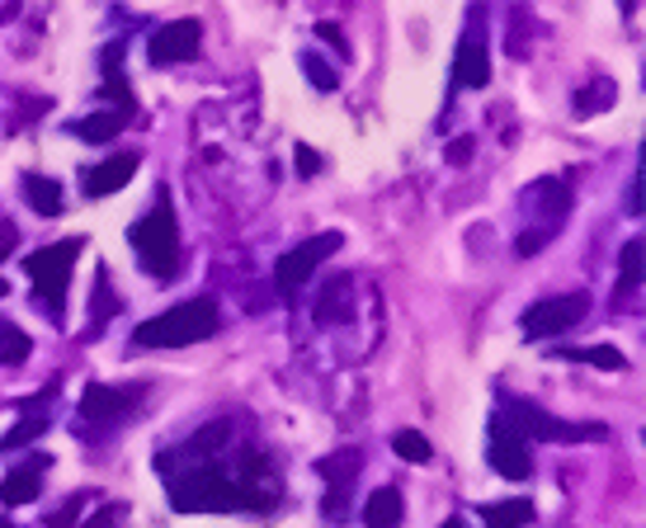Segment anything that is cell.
Returning a JSON list of instances; mask_svg holds the SVG:
<instances>
[{"instance_id": "obj_1", "label": "cell", "mask_w": 646, "mask_h": 528, "mask_svg": "<svg viewBox=\"0 0 646 528\" xmlns=\"http://www.w3.org/2000/svg\"><path fill=\"white\" fill-rule=\"evenodd\" d=\"M170 505L180 515H226V509H269L278 505V472L265 453H232L222 448L189 472H166Z\"/></svg>"}, {"instance_id": "obj_2", "label": "cell", "mask_w": 646, "mask_h": 528, "mask_svg": "<svg viewBox=\"0 0 646 528\" xmlns=\"http://www.w3.org/2000/svg\"><path fill=\"white\" fill-rule=\"evenodd\" d=\"M133 251L156 284H170L180 274V226H174V203L166 189H156V203L133 222Z\"/></svg>"}, {"instance_id": "obj_3", "label": "cell", "mask_w": 646, "mask_h": 528, "mask_svg": "<svg viewBox=\"0 0 646 528\" xmlns=\"http://www.w3.org/2000/svg\"><path fill=\"white\" fill-rule=\"evenodd\" d=\"M218 336V303L213 297H189V303H174L170 311L151 316L133 330L137 349H184V345H203Z\"/></svg>"}, {"instance_id": "obj_4", "label": "cell", "mask_w": 646, "mask_h": 528, "mask_svg": "<svg viewBox=\"0 0 646 528\" xmlns=\"http://www.w3.org/2000/svg\"><path fill=\"white\" fill-rule=\"evenodd\" d=\"M85 251V236H66L57 245H43L24 260V274L39 288V307H47V321L62 326L66 321V284H72V270Z\"/></svg>"}, {"instance_id": "obj_5", "label": "cell", "mask_w": 646, "mask_h": 528, "mask_svg": "<svg viewBox=\"0 0 646 528\" xmlns=\"http://www.w3.org/2000/svg\"><path fill=\"white\" fill-rule=\"evenodd\" d=\"M500 415L510 420V425L523 434V439H548V444H581V439H608L604 425H571V420H557L548 415L543 406H533V401H519V397H505Z\"/></svg>"}, {"instance_id": "obj_6", "label": "cell", "mask_w": 646, "mask_h": 528, "mask_svg": "<svg viewBox=\"0 0 646 528\" xmlns=\"http://www.w3.org/2000/svg\"><path fill=\"white\" fill-rule=\"evenodd\" d=\"M585 311H590V293H557V297L533 303L519 316V326L529 340H552V336H566L571 326H581Z\"/></svg>"}, {"instance_id": "obj_7", "label": "cell", "mask_w": 646, "mask_h": 528, "mask_svg": "<svg viewBox=\"0 0 646 528\" xmlns=\"http://www.w3.org/2000/svg\"><path fill=\"white\" fill-rule=\"evenodd\" d=\"M345 245V232H317V236H307L303 245H293V251L274 264V284L284 297H293L311 274H317V264H326L330 255H336Z\"/></svg>"}, {"instance_id": "obj_8", "label": "cell", "mask_w": 646, "mask_h": 528, "mask_svg": "<svg viewBox=\"0 0 646 528\" xmlns=\"http://www.w3.org/2000/svg\"><path fill=\"white\" fill-rule=\"evenodd\" d=\"M363 467V453L359 448H340L317 463V472L326 477V500H321V515L326 519H345L349 515V490H354V477Z\"/></svg>"}, {"instance_id": "obj_9", "label": "cell", "mask_w": 646, "mask_h": 528, "mask_svg": "<svg viewBox=\"0 0 646 528\" xmlns=\"http://www.w3.org/2000/svg\"><path fill=\"white\" fill-rule=\"evenodd\" d=\"M491 467L500 472L505 482H523L533 472V453H529V439H523L510 420H505L500 411L491 415Z\"/></svg>"}, {"instance_id": "obj_10", "label": "cell", "mask_w": 646, "mask_h": 528, "mask_svg": "<svg viewBox=\"0 0 646 528\" xmlns=\"http://www.w3.org/2000/svg\"><path fill=\"white\" fill-rule=\"evenodd\" d=\"M199 43H203L199 20H170V24H161L151 33L147 57H151V66H174V62L199 57Z\"/></svg>"}, {"instance_id": "obj_11", "label": "cell", "mask_w": 646, "mask_h": 528, "mask_svg": "<svg viewBox=\"0 0 646 528\" xmlns=\"http://www.w3.org/2000/svg\"><path fill=\"white\" fill-rule=\"evenodd\" d=\"M137 401H142V387H109V382H91L81 397V420L85 425H114L124 420Z\"/></svg>"}, {"instance_id": "obj_12", "label": "cell", "mask_w": 646, "mask_h": 528, "mask_svg": "<svg viewBox=\"0 0 646 528\" xmlns=\"http://www.w3.org/2000/svg\"><path fill=\"white\" fill-rule=\"evenodd\" d=\"M453 76L467 91H481L486 81H491V57H486V33H481V14H473V24H467L458 52H453Z\"/></svg>"}, {"instance_id": "obj_13", "label": "cell", "mask_w": 646, "mask_h": 528, "mask_svg": "<svg viewBox=\"0 0 646 528\" xmlns=\"http://www.w3.org/2000/svg\"><path fill=\"white\" fill-rule=\"evenodd\" d=\"M133 175H137V156L133 151L109 156V161H99L95 170H85V193H91V199H109V193L124 189Z\"/></svg>"}, {"instance_id": "obj_14", "label": "cell", "mask_w": 646, "mask_h": 528, "mask_svg": "<svg viewBox=\"0 0 646 528\" xmlns=\"http://www.w3.org/2000/svg\"><path fill=\"white\" fill-rule=\"evenodd\" d=\"M43 472H47V457H33L20 472H10V477L0 482V505H33L43 490Z\"/></svg>"}, {"instance_id": "obj_15", "label": "cell", "mask_w": 646, "mask_h": 528, "mask_svg": "<svg viewBox=\"0 0 646 528\" xmlns=\"http://www.w3.org/2000/svg\"><path fill=\"white\" fill-rule=\"evenodd\" d=\"M354 288H349V278L345 274H336L330 284L321 288V297H317V307H311V316H317V326H345L349 316H354Z\"/></svg>"}, {"instance_id": "obj_16", "label": "cell", "mask_w": 646, "mask_h": 528, "mask_svg": "<svg viewBox=\"0 0 646 528\" xmlns=\"http://www.w3.org/2000/svg\"><path fill=\"white\" fill-rule=\"evenodd\" d=\"M523 208H538V213L548 218V226H557L571 208V189L562 180H533L529 193H523Z\"/></svg>"}, {"instance_id": "obj_17", "label": "cell", "mask_w": 646, "mask_h": 528, "mask_svg": "<svg viewBox=\"0 0 646 528\" xmlns=\"http://www.w3.org/2000/svg\"><path fill=\"white\" fill-rule=\"evenodd\" d=\"M406 519V500H401V486H382L363 505V528H401Z\"/></svg>"}, {"instance_id": "obj_18", "label": "cell", "mask_w": 646, "mask_h": 528, "mask_svg": "<svg viewBox=\"0 0 646 528\" xmlns=\"http://www.w3.org/2000/svg\"><path fill=\"white\" fill-rule=\"evenodd\" d=\"M52 392H57V387H47L39 406H33V411H24V420H20V425H14L6 439H0V453H14V448L33 444V439H39V434H47V425H52V415H47V397H52Z\"/></svg>"}, {"instance_id": "obj_19", "label": "cell", "mask_w": 646, "mask_h": 528, "mask_svg": "<svg viewBox=\"0 0 646 528\" xmlns=\"http://www.w3.org/2000/svg\"><path fill=\"white\" fill-rule=\"evenodd\" d=\"M20 184H24V203L33 208V213H43V218H57L62 213V184L52 180V175L29 170Z\"/></svg>"}, {"instance_id": "obj_20", "label": "cell", "mask_w": 646, "mask_h": 528, "mask_svg": "<svg viewBox=\"0 0 646 528\" xmlns=\"http://www.w3.org/2000/svg\"><path fill=\"white\" fill-rule=\"evenodd\" d=\"M124 128H128V109H104V114L72 123V133L81 137V142H109V137H118Z\"/></svg>"}, {"instance_id": "obj_21", "label": "cell", "mask_w": 646, "mask_h": 528, "mask_svg": "<svg viewBox=\"0 0 646 528\" xmlns=\"http://www.w3.org/2000/svg\"><path fill=\"white\" fill-rule=\"evenodd\" d=\"M481 524L486 528H529L533 524V500H500V505H481Z\"/></svg>"}, {"instance_id": "obj_22", "label": "cell", "mask_w": 646, "mask_h": 528, "mask_svg": "<svg viewBox=\"0 0 646 528\" xmlns=\"http://www.w3.org/2000/svg\"><path fill=\"white\" fill-rule=\"evenodd\" d=\"M614 81H608V76H595V81H590L585 85V91H575V114H581V118H595L600 109H608V104H614Z\"/></svg>"}, {"instance_id": "obj_23", "label": "cell", "mask_w": 646, "mask_h": 528, "mask_svg": "<svg viewBox=\"0 0 646 528\" xmlns=\"http://www.w3.org/2000/svg\"><path fill=\"white\" fill-rule=\"evenodd\" d=\"M557 359H585V363L604 368V373H623V368H627V359L618 355L614 345H595V349H557Z\"/></svg>"}, {"instance_id": "obj_24", "label": "cell", "mask_w": 646, "mask_h": 528, "mask_svg": "<svg viewBox=\"0 0 646 528\" xmlns=\"http://www.w3.org/2000/svg\"><path fill=\"white\" fill-rule=\"evenodd\" d=\"M29 349H33V340L24 336L20 326L0 321V363H6V368H20V363L29 359Z\"/></svg>"}, {"instance_id": "obj_25", "label": "cell", "mask_w": 646, "mask_h": 528, "mask_svg": "<svg viewBox=\"0 0 646 528\" xmlns=\"http://www.w3.org/2000/svg\"><path fill=\"white\" fill-rule=\"evenodd\" d=\"M392 453L406 457V463H430V457H434L430 439H425L421 430H396V434H392Z\"/></svg>"}, {"instance_id": "obj_26", "label": "cell", "mask_w": 646, "mask_h": 528, "mask_svg": "<svg viewBox=\"0 0 646 528\" xmlns=\"http://www.w3.org/2000/svg\"><path fill=\"white\" fill-rule=\"evenodd\" d=\"M303 76H307L311 85H317L321 95H330V91H336V85H340V81H336V72H330V66L317 57V52H303Z\"/></svg>"}, {"instance_id": "obj_27", "label": "cell", "mask_w": 646, "mask_h": 528, "mask_svg": "<svg viewBox=\"0 0 646 528\" xmlns=\"http://www.w3.org/2000/svg\"><path fill=\"white\" fill-rule=\"evenodd\" d=\"M642 236H633L623 245V293H633L637 284H642Z\"/></svg>"}, {"instance_id": "obj_28", "label": "cell", "mask_w": 646, "mask_h": 528, "mask_svg": "<svg viewBox=\"0 0 646 528\" xmlns=\"http://www.w3.org/2000/svg\"><path fill=\"white\" fill-rule=\"evenodd\" d=\"M118 307V297H109V270L95 274V326H104V316Z\"/></svg>"}, {"instance_id": "obj_29", "label": "cell", "mask_w": 646, "mask_h": 528, "mask_svg": "<svg viewBox=\"0 0 646 528\" xmlns=\"http://www.w3.org/2000/svg\"><path fill=\"white\" fill-rule=\"evenodd\" d=\"M20 245V226H14L10 218H0V264H6V255ZM0 293H6V284H0Z\"/></svg>"}, {"instance_id": "obj_30", "label": "cell", "mask_w": 646, "mask_h": 528, "mask_svg": "<svg viewBox=\"0 0 646 528\" xmlns=\"http://www.w3.org/2000/svg\"><path fill=\"white\" fill-rule=\"evenodd\" d=\"M473 137H458V142H448V166H467L473 161Z\"/></svg>"}, {"instance_id": "obj_31", "label": "cell", "mask_w": 646, "mask_h": 528, "mask_svg": "<svg viewBox=\"0 0 646 528\" xmlns=\"http://www.w3.org/2000/svg\"><path fill=\"white\" fill-rule=\"evenodd\" d=\"M114 519H124V505H104L91 524H66V528H104V524H114Z\"/></svg>"}, {"instance_id": "obj_32", "label": "cell", "mask_w": 646, "mask_h": 528, "mask_svg": "<svg viewBox=\"0 0 646 528\" xmlns=\"http://www.w3.org/2000/svg\"><path fill=\"white\" fill-rule=\"evenodd\" d=\"M317 39H321L326 47H336V52H349V47H345V33H340L336 24H317Z\"/></svg>"}, {"instance_id": "obj_33", "label": "cell", "mask_w": 646, "mask_h": 528, "mask_svg": "<svg viewBox=\"0 0 646 528\" xmlns=\"http://www.w3.org/2000/svg\"><path fill=\"white\" fill-rule=\"evenodd\" d=\"M321 170V156L311 147H298V175H317Z\"/></svg>"}, {"instance_id": "obj_34", "label": "cell", "mask_w": 646, "mask_h": 528, "mask_svg": "<svg viewBox=\"0 0 646 528\" xmlns=\"http://www.w3.org/2000/svg\"><path fill=\"white\" fill-rule=\"evenodd\" d=\"M444 528H467V524H463V519H458V515H453V519H448V524H444Z\"/></svg>"}, {"instance_id": "obj_35", "label": "cell", "mask_w": 646, "mask_h": 528, "mask_svg": "<svg viewBox=\"0 0 646 528\" xmlns=\"http://www.w3.org/2000/svg\"><path fill=\"white\" fill-rule=\"evenodd\" d=\"M633 6H637V0H623V14H633Z\"/></svg>"}, {"instance_id": "obj_36", "label": "cell", "mask_w": 646, "mask_h": 528, "mask_svg": "<svg viewBox=\"0 0 646 528\" xmlns=\"http://www.w3.org/2000/svg\"><path fill=\"white\" fill-rule=\"evenodd\" d=\"M0 528H14V524H10V519H6V515H0Z\"/></svg>"}]
</instances>
